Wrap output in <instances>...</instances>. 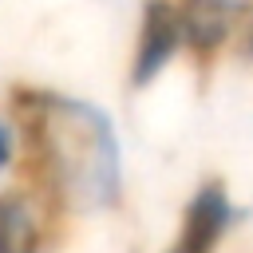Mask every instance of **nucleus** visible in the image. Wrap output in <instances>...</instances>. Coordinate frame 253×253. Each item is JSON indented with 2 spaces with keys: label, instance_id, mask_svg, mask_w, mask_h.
Here are the masks:
<instances>
[{
  "label": "nucleus",
  "instance_id": "obj_1",
  "mask_svg": "<svg viewBox=\"0 0 253 253\" xmlns=\"http://www.w3.org/2000/svg\"><path fill=\"white\" fill-rule=\"evenodd\" d=\"M8 111L24 134V182L47 198L59 221L123 210L126 146L99 99L47 83H16Z\"/></svg>",
  "mask_w": 253,
  "mask_h": 253
},
{
  "label": "nucleus",
  "instance_id": "obj_2",
  "mask_svg": "<svg viewBox=\"0 0 253 253\" xmlns=\"http://www.w3.org/2000/svg\"><path fill=\"white\" fill-rule=\"evenodd\" d=\"M182 59H186V40H182L178 0H142L138 20H134L130 55H126V91L146 95Z\"/></svg>",
  "mask_w": 253,
  "mask_h": 253
},
{
  "label": "nucleus",
  "instance_id": "obj_3",
  "mask_svg": "<svg viewBox=\"0 0 253 253\" xmlns=\"http://www.w3.org/2000/svg\"><path fill=\"white\" fill-rule=\"evenodd\" d=\"M253 0H178L186 59L194 67H213L225 55H237Z\"/></svg>",
  "mask_w": 253,
  "mask_h": 253
},
{
  "label": "nucleus",
  "instance_id": "obj_4",
  "mask_svg": "<svg viewBox=\"0 0 253 253\" xmlns=\"http://www.w3.org/2000/svg\"><path fill=\"white\" fill-rule=\"evenodd\" d=\"M59 225V213L32 182L20 178L0 190V253H51Z\"/></svg>",
  "mask_w": 253,
  "mask_h": 253
},
{
  "label": "nucleus",
  "instance_id": "obj_5",
  "mask_svg": "<svg viewBox=\"0 0 253 253\" xmlns=\"http://www.w3.org/2000/svg\"><path fill=\"white\" fill-rule=\"evenodd\" d=\"M162 253H221V245H213L210 237H202V233H194L186 225H174V233L162 245Z\"/></svg>",
  "mask_w": 253,
  "mask_h": 253
},
{
  "label": "nucleus",
  "instance_id": "obj_6",
  "mask_svg": "<svg viewBox=\"0 0 253 253\" xmlns=\"http://www.w3.org/2000/svg\"><path fill=\"white\" fill-rule=\"evenodd\" d=\"M237 59H245V63L253 67V12H249V20H245V32H241V43H237Z\"/></svg>",
  "mask_w": 253,
  "mask_h": 253
}]
</instances>
